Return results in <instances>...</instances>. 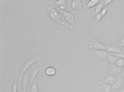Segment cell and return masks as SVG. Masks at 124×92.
I'll return each instance as SVG.
<instances>
[{
  "label": "cell",
  "mask_w": 124,
  "mask_h": 92,
  "mask_svg": "<svg viewBox=\"0 0 124 92\" xmlns=\"http://www.w3.org/2000/svg\"><path fill=\"white\" fill-rule=\"evenodd\" d=\"M92 53L95 56L96 59L99 60L107 59L108 54V53L106 50H92Z\"/></svg>",
  "instance_id": "3"
},
{
  "label": "cell",
  "mask_w": 124,
  "mask_h": 92,
  "mask_svg": "<svg viewBox=\"0 0 124 92\" xmlns=\"http://www.w3.org/2000/svg\"><path fill=\"white\" fill-rule=\"evenodd\" d=\"M111 71H112V72L114 74H118L122 72V67H117V66L115 64H113L111 66Z\"/></svg>",
  "instance_id": "15"
},
{
  "label": "cell",
  "mask_w": 124,
  "mask_h": 92,
  "mask_svg": "<svg viewBox=\"0 0 124 92\" xmlns=\"http://www.w3.org/2000/svg\"><path fill=\"white\" fill-rule=\"evenodd\" d=\"M103 5H104V4H103V2H100V3H99V4L96 6L95 11H94L95 15H97L98 13H99L102 11V9L104 7V6H103Z\"/></svg>",
  "instance_id": "16"
},
{
  "label": "cell",
  "mask_w": 124,
  "mask_h": 92,
  "mask_svg": "<svg viewBox=\"0 0 124 92\" xmlns=\"http://www.w3.org/2000/svg\"><path fill=\"white\" fill-rule=\"evenodd\" d=\"M119 47H121V48H123V47H124V37L121 39V40H120Z\"/></svg>",
  "instance_id": "26"
},
{
  "label": "cell",
  "mask_w": 124,
  "mask_h": 92,
  "mask_svg": "<svg viewBox=\"0 0 124 92\" xmlns=\"http://www.w3.org/2000/svg\"><path fill=\"white\" fill-rule=\"evenodd\" d=\"M115 65H117V67H124V59H117V61L116 62Z\"/></svg>",
  "instance_id": "18"
},
{
  "label": "cell",
  "mask_w": 124,
  "mask_h": 92,
  "mask_svg": "<svg viewBox=\"0 0 124 92\" xmlns=\"http://www.w3.org/2000/svg\"><path fill=\"white\" fill-rule=\"evenodd\" d=\"M71 7H72V9H74V10H77V1L76 0H75V1L72 2Z\"/></svg>",
  "instance_id": "24"
},
{
  "label": "cell",
  "mask_w": 124,
  "mask_h": 92,
  "mask_svg": "<svg viewBox=\"0 0 124 92\" xmlns=\"http://www.w3.org/2000/svg\"><path fill=\"white\" fill-rule=\"evenodd\" d=\"M98 83H99V86L102 88V90H103V92H110V91H111L112 86H111V85H109V84H107L102 81H98Z\"/></svg>",
  "instance_id": "10"
},
{
  "label": "cell",
  "mask_w": 124,
  "mask_h": 92,
  "mask_svg": "<svg viewBox=\"0 0 124 92\" xmlns=\"http://www.w3.org/2000/svg\"><path fill=\"white\" fill-rule=\"evenodd\" d=\"M45 73L49 77H51V76H55V73H56V69L54 67H48L45 71Z\"/></svg>",
  "instance_id": "12"
},
{
  "label": "cell",
  "mask_w": 124,
  "mask_h": 92,
  "mask_svg": "<svg viewBox=\"0 0 124 92\" xmlns=\"http://www.w3.org/2000/svg\"><path fill=\"white\" fill-rule=\"evenodd\" d=\"M116 80H117V77H116L114 75H109V76H108V77H106L102 81H103V82H105L107 84H109V85H113L116 81Z\"/></svg>",
  "instance_id": "11"
},
{
  "label": "cell",
  "mask_w": 124,
  "mask_h": 92,
  "mask_svg": "<svg viewBox=\"0 0 124 92\" xmlns=\"http://www.w3.org/2000/svg\"><path fill=\"white\" fill-rule=\"evenodd\" d=\"M102 15H101V13H98L97 15L95 16V19H94V21L96 23H98V22H99V21H101V19H102Z\"/></svg>",
  "instance_id": "21"
},
{
  "label": "cell",
  "mask_w": 124,
  "mask_h": 92,
  "mask_svg": "<svg viewBox=\"0 0 124 92\" xmlns=\"http://www.w3.org/2000/svg\"><path fill=\"white\" fill-rule=\"evenodd\" d=\"M99 0H90L89 1V3H87V7H94V6H97L99 4Z\"/></svg>",
  "instance_id": "17"
},
{
  "label": "cell",
  "mask_w": 124,
  "mask_h": 92,
  "mask_svg": "<svg viewBox=\"0 0 124 92\" xmlns=\"http://www.w3.org/2000/svg\"><path fill=\"white\" fill-rule=\"evenodd\" d=\"M19 91V85L17 83L14 82L13 84V92H18Z\"/></svg>",
  "instance_id": "20"
},
{
  "label": "cell",
  "mask_w": 124,
  "mask_h": 92,
  "mask_svg": "<svg viewBox=\"0 0 124 92\" xmlns=\"http://www.w3.org/2000/svg\"><path fill=\"white\" fill-rule=\"evenodd\" d=\"M30 92H38V86H37V77L35 81L30 85Z\"/></svg>",
  "instance_id": "13"
},
{
  "label": "cell",
  "mask_w": 124,
  "mask_h": 92,
  "mask_svg": "<svg viewBox=\"0 0 124 92\" xmlns=\"http://www.w3.org/2000/svg\"><path fill=\"white\" fill-rule=\"evenodd\" d=\"M112 2H113L112 0H104V1H103V4L108 5V4H109V3H111Z\"/></svg>",
  "instance_id": "27"
},
{
  "label": "cell",
  "mask_w": 124,
  "mask_h": 92,
  "mask_svg": "<svg viewBox=\"0 0 124 92\" xmlns=\"http://www.w3.org/2000/svg\"><path fill=\"white\" fill-rule=\"evenodd\" d=\"M37 62V59H32L31 60H28V61H27L25 63H24L23 68H22V71H21V73H20V76H19V81L21 82L22 81H23V76L25 75V73L27 72V71L28 70L30 67L32 66L34 63Z\"/></svg>",
  "instance_id": "2"
},
{
  "label": "cell",
  "mask_w": 124,
  "mask_h": 92,
  "mask_svg": "<svg viewBox=\"0 0 124 92\" xmlns=\"http://www.w3.org/2000/svg\"><path fill=\"white\" fill-rule=\"evenodd\" d=\"M123 77H117V80L112 85V89L113 90H118L120 87L123 85Z\"/></svg>",
  "instance_id": "7"
},
{
  "label": "cell",
  "mask_w": 124,
  "mask_h": 92,
  "mask_svg": "<svg viewBox=\"0 0 124 92\" xmlns=\"http://www.w3.org/2000/svg\"><path fill=\"white\" fill-rule=\"evenodd\" d=\"M91 47L92 49H93V50H106V47L101 42L96 40V39H91Z\"/></svg>",
  "instance_id": "4"
},
{
  "label": "cell",
  "mask_w": 124,
  "mask_h": 92,
  "mask_svg": "<svg viewBox=\"0 0 124 92\" xmlns=\"http://www.w3.org/2000/svg\"><path fill=\"white\" fill-rule=\"evenodd\" d=\"M61 13H62V15H63L64 19H65L68 23L72 24L75 22V18L73 13H70V12H68V11H65H65H61Z\"/></svg>",
  "instance_id": "5"
},
{
  "label": "cell",
  "mask_w": 124,
  "mask_h": 92,
  "mask_svg": "<svg viewBox=\"0 0 124 92\" xmlns=\"http://www.w3.org/2000/svg\"><path fill=\"white\" fill-rule=\"evenodd\" d=\"M108 7H104L103 9H102V11L100 12V13H101V15H102V17H104V16L107 14L108 13Z\"/></svg>",
  "instance_id": "22"
},
{
  "label": "cell",
  "mask_w": 124,
  "mask_h": 92,
  "mask_svg": "<svg viewBox=\"0 0 124 92\" xmlns=\"http://www.w3.org/2000/svg\"><path fill=\"white\" fill-rule=\"evenodd\" d=\"M30 72H27L25 73V75L23 76V92H27V84L30 81Z\"/></svg>",
  "instance_id": "8"
},
{
  "label": "cell",
  "mask_w": 124,
  "mask_h": 92,
  "mask_svg": "<svg viewBox=\"0 0 124 92\" xmlns=\"http://www.w3.org/2000/svg\"><path fill=\"white\" fill-rule=\"evenodd\" d=\"M41 67H39V68H35L33 70H31V73H30V82L31 84L34 81H35V79L37 78V74L39 73V72L41 71Z\"/></svg>",
  "instance_id": "9"
},
{
  "label": "cell",
  "mask_w": 124,
  "mask_h": 92,
  "mask_svg": "<svg viewBox=\"0 0 124 92\" xmlns=\"http://www.w3.org/2000/svg\"><path fill=\"white\" fill-rule=\"evenodd\" d=\"M55 4H56L58 7H61V6H65V4H66V2H65V0H59V1L55 2Z\"/></svg>",
  "instance_id": "19"
},
{
  "label": "cell",
  "mask_w": 124,
  "mask_h": 92,
  "mask_svg": "<svg viewBox=\"0 0 124 92\" xmlns=\"http://www.w3.org/2000/svg\"><path fill=\"white\" fill-rule=\"evenodd\" d=\"M117 59H118V58H117L116 56L113 55L112 53H109L108 54V58H107V60L110 63H112V64H115L116 62L117 61Z\"/></svg>",
  "instance_id": "14"
},
{
  "label": "cell",
  "mask_w": 124,
  "mask_h": 92,
  "mask_svg": "<svg viewBox=\"0 0 124 92\" xmlns=\"http://www.w3.org/2000/svg\"><path fill=\"white\" fill-rule=\"evenodd\" d=\"M106 51L108 53H124V51L123 49H121L119 47H117V46L114 45H106Z\"/></svg>",
  "instance_id": "6"
},
{
  "label": "cell",
  "mask_w": 124,
  "mask_h": 92,
  "mask_svg": "<svg viewBox=\"0 0 124 92\" xmlns=\"http://www.w3.org/2000/svg\"><path fill=\"white\" fill-rule=\"evenodd\" d=\"M113 55L116 56L117 58H118V59H124V53H111Z\"/></svg>",
  "instance_id": "23"
},
{
  "label": "cell",
  "mask_w": 124,
  "mask_h": 92,
  "mask_svg": "<svg viewBox=\"0 0 124 92\" xmlns=\"http://www.w3.org/2000/svg\"><path fill=\"white\" fill-rule=\"evenodd\" d=\"M46 11L52 21H55V22H57V23H60V24L67 25V23L65 21V19L62 17L61 14L59 13V11H58L54 6H49V7H47Z\"/></svg>",
  "instance_id": "1"
},
{
  "label": "cell",
  "mask_w": 124,
  "mask_h": 92,
  "mask_svg": "<svg viewBox=\"0 0 124 92\" xmlns=\"http://www.w3.org/2000/svg\"><path fill=\"white\" fill-rule=\"evenodd\" d=\"M123 51H124V49H123Z\"/></svg>",
  "instance_id": "30"
},
{
  "label": "cell",
  "mask_w": 124,
  "mask_h": 92,
  "mask_svg": "<svg viewBox=\"0 0 124 92\" xmlns=\"http://www.w3.org/2000/svg\"><path fill=\"white\" fill-rule=\"evenodd\" d=\"M77 1V10H81L82 9V2L80 0H76Z\"/></svg>",
  "instance_id": "25"
},
{
  "label": "cell",
  "mask_w": 124,
  "mask_h": 92,
  "mask_svg": "<svg viewBox=\"0 0 124 92\" xmlns=\"http://www.w3.org/2000/svg\"><path fill=\"white\" fill-rule=\"evenodd\" d=\"M119 92H124V89H121V90L119 91Z\"/></svg>",
  "instance_id": "29"
},
{
  "label": "cell",
  "mask_w": 124,
  "mask_h": 92,
  "mask_svg": "<svg viewBox=\"0 0 124 92\" xmlns=\"http://www.w3.org/2000/svg\"><path fill=\"white\" fill-rule=\"evenodd\" d=\"M123 81H124V69L123 71Z\"/></svg>",
  "instance_id": "28"
}]
</instances>
